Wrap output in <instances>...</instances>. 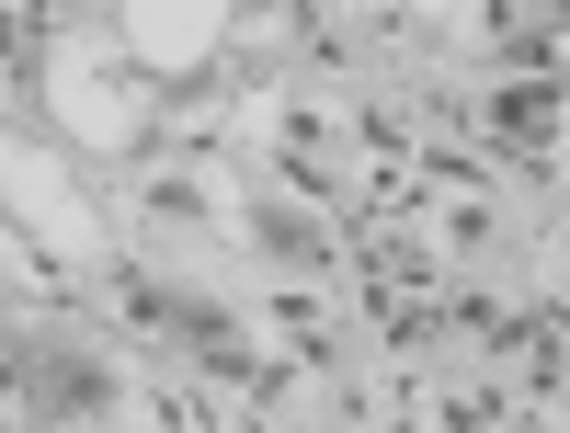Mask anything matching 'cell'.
I'll list each match as a JSON object with an SVG mask.
<instances>
[{
  "label": "cell",
  "instance_id": "cell-4",
  "mask_svg": "<svg viewBox=\"0 0 570 433\" xmlns=\"http://www.w3.org/2000/svg\"><path fill=\"white\" fill-rule=\"evenodd\" d=\"M502 354L525 388H559V365H570V319H502Z\"/></svg>",
  "mask_w": 570,
  "mask_h": 433
},
{
  "label": "cell",
  "instance_id": "cell-1",
  "mask_svg": "<svg viewBox=\"0 0 570 433\" xmlns=\"http://www.w3.org/2000/svg\"><path fill=\"white\" fill-rule=\"evenodd\" d=\"M46 104H58L69 137H91V149H126V137L149 126L137 80H115V58H58V69H46Z\"/></svg>",
  "mask_w": 570,
  "mask_h": 433
},
{
  "label": "cell",
  "instance_id": "cell-5",
  "mask_svg": "<svg viewBox=\"0 0 570 433\" xmlns=\"http://www.w3.org/2000/svg\"><path fill=\"white\" fill-rule=\"evenodd\" d=\"M252 239H263L274 263H320V252H331V239H320V217H285V206H263V217H252Z\"/></svg>",
  "mask_w": 570,
  "mask_h": 433
},
{
  "label": "cell",
  "instance_id": "cell-7",
  "mask_svg": "<svg viewBox=\"0 0 570 433\" xmlns=\"http://www.w3.org/2000/svg\"><path fill=\"white\" fill-rule=\"evenodd\" d=\"M548 263H559V285H570V228H559V252H548Z\"/></svg>",
  "mask_w": 570,
  "mask_h": 433
},
{
  "label": "cell",
  "instance_id": "cell-2",
  "mask_svg": "<svg viewBox=\"0 0 570 433\" xmlns=\"http://www.w3.org/2000/svg\"><path fill=\"white\" fill-rule=\"evenodd\" d=\"M12 228H35V252H58V263L91 252V217H80V195L58 183V160H12Z\"/></svg>",
  "mask_w": 570,
  "mask_h": 433
},
{
  "label": "cell",
  "instance_id": "cell-3",
  "mask_svg": "<svg viewBox=\"0 0 570 433\" xmlns=\"http://www.w3.org/2000/svg\"><path fill=\"white\" fill-rule=\"evenodd\" d=\"M126 46H137L160 80H183V69L217 58V23H206V12H126Z\"/></svg>",
  "mask_w": 570,
  "mask_h": 433
},
{
  "label": "cell",
  "instance_id": "cell-6",
  "mask_svg": "<svg viewBox=\"0 0 570 433\" xmlns=\"http://www.w3.org/2000/svg\"><path fill=\"white\" fill-rule=\"evenodd\" d=\"M434 422H445V433H513V411H502V400H480V388L434 400Z\"/></svg>",
  "mask_w": 570,
  "mask_h": 433
}]
</instances>
